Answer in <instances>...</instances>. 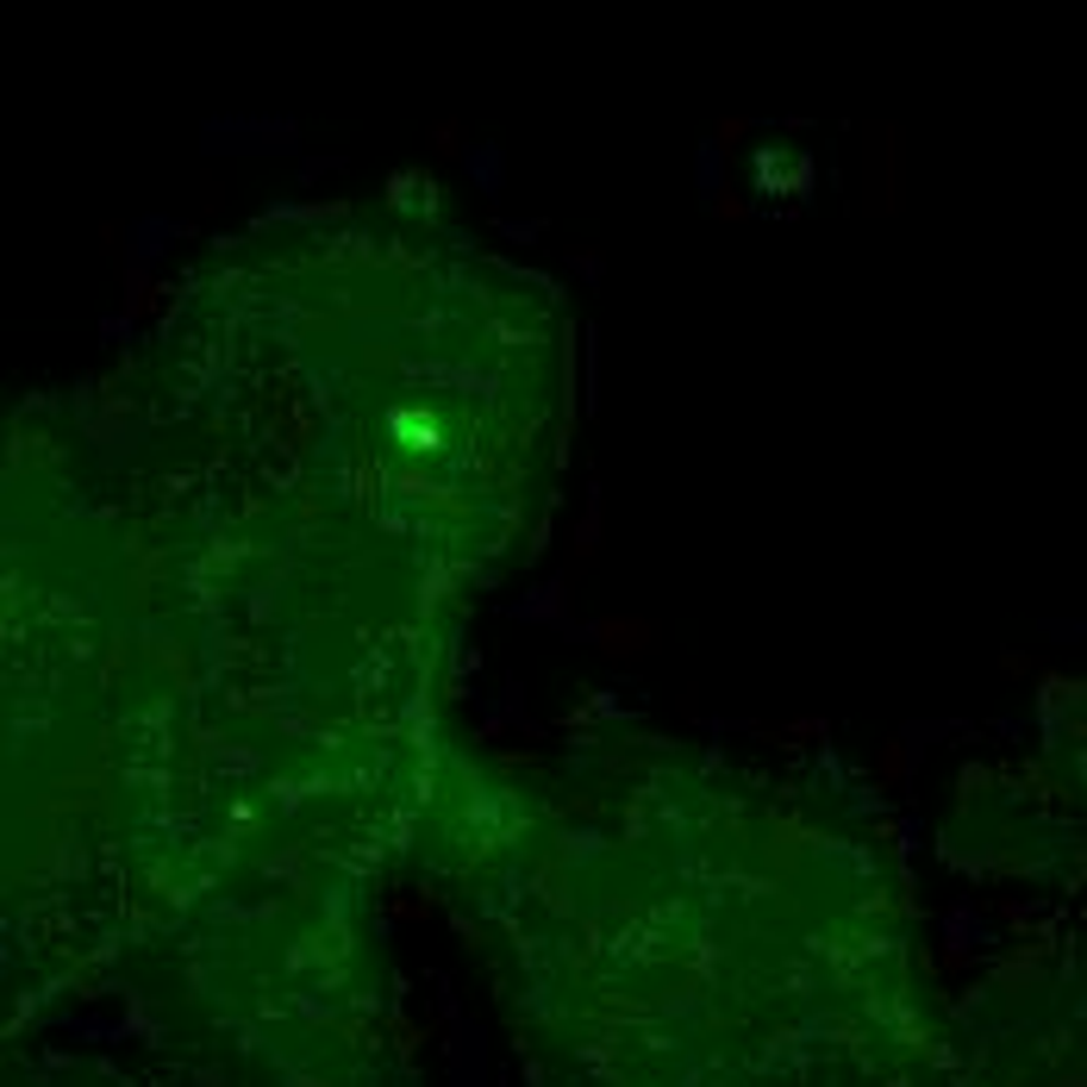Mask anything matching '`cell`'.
<instances>
[{"instance_id": "cell-1", "label": "cell", "mask_w": 1087, "mask_h": 1087, "mask_svg": "<svg viewBox=\"0 0 1087 1087\" xmlns=\"http://www.w3.org/2000/svg\"><path fill=\"white\" fill-rule=\"evenodd\" d=\"M469 169L482 176V188H500V156H494V151H475V156H469Z\"/></svg>"}]
</instances>
